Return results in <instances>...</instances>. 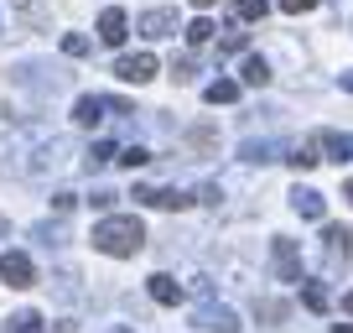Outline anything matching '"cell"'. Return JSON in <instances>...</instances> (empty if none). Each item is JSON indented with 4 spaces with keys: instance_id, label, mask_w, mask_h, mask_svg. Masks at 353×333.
Here are the masks:
<instances>
[{
    "instance_id": "6da1fadb",
    "label": "cell",
    "mask_w": 353,
    "mask_h": 333,
    "mask_svg": "<svg viewBox=\"0 0 353 333\" xmlns=\"http://www.w3.org/2000/svg\"><path fill=\"white\" fill-rule=\"evenodd\" d=\"M141 245H145V224L135 219V213H104V219L94 224V250H104V256H114V260L135 256Z\"/></svg>"
},
{
    "instance_id": "5bb4252c",
    "label": "cell",
    "mask_w": 353,
    "mask_h": 333,
    "mask_svg": "<svg viewBox=\"0 0 353 333\" xmlns=\"http://www.w3.org/2000/svg\"><path fill=\"white\" fill-rule=\"evenodd\" d=\"M104 110H110V99H99V94H88V99H78V104H73V120L94 131V125L104 120Z\"/></svg>"
},
{
    "instance_id": "277c9868",
    "label": "cell",
    "mask_w": 353,
    "mask_h": 333,
    "mask_svg": "<svg viewBox=\"0 0 353 333\" xmlns=\"http://www.w3.org/2000/svg\"><path fill=\"white\" fill-rule=\"evenodd\" d=\"M0 281L26 292V287H37V271H32V260H26L21 250H6V256H0Z\"/></svg>"
},
{
    "instance_id": "603a6c76",
    "label": "cell",
    "mask_w": 353,
    "mask_h": 333,
    "mask_svg": "<svg viewBox=\"0 0 353 333\" xmlns=\"http://www.w3.org/2000/svg\"><path fill=\"white\" fill-rule=\"evenodd\" d=\"M16 11L26 16V26H32V32H42V26H47V11L37 6V0H16Z\"/></svg>"
},
{
    "instance_id": "1f68e13d",
    "label": "cell",
    "mask_w": 353,
    "mask_h": 333,
    "mask_svg": "<svg viewBox=\"0 0 353 333\" xmlns=\"http://www.w3.org/2000/svg\"><path fill=\"white\" fill-rule=\"evenodd\" d=\"M276 6H281V11H286V16H301V11H312L317 0H276Z\"/></svg>"
},
{
    "instance_id": "2e32d148",
    "label": "cell",
    "mask_w": 353,
    "mask_h": 333,
    "mask_svg": "<svg viewBox=\"0 0 353 333\" xmlns=\"http://www.w3.org/2000/svg\"><path fill=\"white\" fill-rule=\"evenodd\" d=\"M151 297L161 302V307H176V302H182V287H176L172 276H151Z\"/></svg>"
},
{
    "instance_id": "d6986e66",
    "label": "cell",
    "mask_w": 353,
    "mask_h": 333,
    "mask_svg": "<svg viewBox=\"0 0 353 333\" xmlns=\"http://www.w3.org/2000/svg\"><path fill=\"white\" fill-rule=\"evenodd\" d=\"M286 162L296 166V172H307V166H317V162H322V156H317V141H312V146H291V156H286Z\"/></svg>"
},
{
    "instance_id": "ac0fdd59",
    "label": "cell",
    "mask_w": 353,
    "mask_h": 333,
    "mask_svg": "<svg viewBox=\"0 0 353 333\" xmlns=\"http://www.w3.org/2000/svg\"><path fill=\"white\" fill-rule=\"evenodd\" d=\"M244 84H250V89H265V84H270V63H265V57H244Z\"/></svg>"
},
{
    "instance_id": "f1b7e54d",
    "label": "cell",
    "mask_w": 353,
    "mask_h": 333,
    "mask_svg": "<svg viewBox=\"0 0 353 333\" xmlns=\"http://www.w3.org/2000/svg\"><path fill=\"white\" fill-rule=\"evenodd\" d=\"M244 47H250V37H244V32H229V37L219 42V53H244Z\"/></svg>"
},
{
    "instance_id": "30bf717a",
    "label": "cell",
    "mask_w": 353,
    "mask_h": 333,
    "mask_svg": "<svg viewBox=\"0 0 353 333\" xmlns=\"http://www.w3.org/2000/svg\"><path fill=\"white\" fill-rule=\"evenodd\" d=\"M198 328H208V333H234L239 328V318H234V307H198Z\"/></svg>"
},
{
    "instance_id": "8992f818",
    "label": "cell",
    "mask_w": 353,
    "mask_h": 333,
    "mask_svg": "<svg viewBox=\"0 0 353 333\" xmlns=\"http://www.w3.org/2000/svg\"><path fill=\"white\" fill-rule=\"evenodd\" d=\"M135 203H145V209H188V193L176 188H145V182H135Z\"/></svg>"
},
{
    "instance_id": "4316f807",
    "label": "cell",
    "mask_w": 353,
    "mask_h": 333,
    "mask_svg": "<svg viewBox=\"0 0 353 333\" xmlns=\"http://www.w3.org/2000/svg\"><path fill=\"white\" fill-rule=\"evenodd\" d=\"M114 156H120V151H114L110 141H99V146H94V151H88V172H94V166H110Z\"/></svg>"
},
{
    "instance_id": "9c48e42d",
    "label": "cell",
    "mask_w": 353,
    "mask_h": 333,
    "mask_svg": "<svg viewBox=\"0 0 353 333\" xmlns=\"http://www.w3.org/2000/svg\"><path fill=\"white\" fill-rule=\"evenodd\" d=\"M125 37H130V21H125L120 6H110V11L99 16V42H104V47H120Z\"/></svg>"
},
{
    "instance_id": "e575fe53",
    "label": "cell",
    "mask_w": 353,
    "mask_h": 333,
    "mask_svg": "<svg viewBox=\"0 0 353 333\" xmlns=\"http://www.w3.org/2000/svg\"><path fill=\"white\" fill-rule=\"evenodd\" d=\"M343 198H348V203H353V178H348V182H343Z\"/></svg>"
},
{
    "instance_id": "ab89813d",
    "label": "cell",
    "mask_w": 353,
    "mask_h": 333,
    "mask_svg": "<svg viewBox=\"0 0 353 333\" xmlns=\"http://www.w3.org/2000/svg\"><path fill=\"white\" fill-rule=\"evenodd\" d=\"M0 37H6V26H0Z\"/></svg>"
},
{
    "instance_id": "4fadbf2b",
    "label": "cell",
    "mask_w": 353,
    "mask_h": 333,
    "mask_svg": "<svg viewBox=\"0 0 353 333\" xmlns=\"http://www.w3.org/2000/svg\"><path fill=\"white\" fill-rule=\"evenodd\" d=\"M291 209H296L301 219H322V213H327V198H322L317 188H296L291 193Z\"/></svg>"
},
{
    "instance_id": "d4e9b609",
    "label": "cell",
    "mask_w": 353,
    "mask_h": 333,
    "mask_svg": "<svg viewBox=\"0 0 353 333\" xmlns=\"http://www.w3.org/2000/svg\"><path fill=\"white\" fill-rule=\"evenodd\" d=\"M6 328H11V333H47V328H42V318H37V312H16V318L6 323Z\"/></svg>"
},
{
    "instance_id": "74e56055",
    "label": "cell",
    "mask_w": 353,
    "mask_h": 333,
    "mask_svg": "<svg viewBox=\"0 0 353 333\" xmlns=\"http://www.w3.org/2000/svg\"><path fill=\"white\" fill-rule=\"evenodd\" d=\"M192 6H198V11H208V6H213V0H192Z\"/></svg>"
},
{
    "instance_id": "7a4b0ae2",
    "label": "cell",
    "mask_w": 353,
    "mask_h": 333,
    "mask_svg": "<svg viewBox=\"0 0 353 333\" xmlns=\"http://www.w3.org/2000/svg\"><path fill=\"white\" fill-rule=\"evenodd\" d=\"M68 78H73V73H63V68H42V63L16 68V84H21V89H32V94H63Z\"/></svg>"
},
{
    "instance_id": "3957f363",
    "label": "cell",
    "mask_w": 353,
    "mask_h": 333,
    "mask_svg": "<svg viewBox=\"0 0 353 333\" xmlns=\"http://www.w3.org/2000/svg\"><path fill=\"white\" fill-rule=\"evenodd\" d=\"M68 156H73V146H68L63 135H52V141H42V146H37V156H32V162L21 166V172H32V178H42V172H57V166H63Z\"/></svg>"
},
{
    "instance_id": "e0dca14e",
    "label": "cell",
    "mask_w": 353,
    "mask_h": 333,
    "mask_svg": "<svg viewBox=\"0 0 353 333\" xmlns=\"http://www.w3.org/2000/svg\"><path fill=\"white\" fill-rule=\"evenodd\" d=\"M203 94H208V104H234L239 99V84H234V78H213Z\"/></svg>"
},
{
    "instance_id": "ffe728a7",
    "label": "cell",
    "mask_w": 353,
    "mask_h": 333,
    "mask_svg": "<svg viewBox=\"0 0 353 333\" xmlns=\"http://www.w3.org/2000/svg\"><path fill=\"white\" fill-rule=\"evenodd\" d=\"M265 11H270V0H234V16H239V21H260Z\"/></svg>"
},
{
    "instance_id": "ba28073f",
    "label": "cell",
    "mask_w": 353,
    "mask_h": 333,
    "mask_svg": "<svg viewBox=\"0 0 353 333\" xmlns=\"http://www.w3.org/2000/svg\"><path fill=\"white\" fill-rule=\"evenodd\" d=\"M135 32L151 37V42L156 37H176V11H161V6H156V11H145L141 21H135Z\"/></svg>"
},
{
    "instance_id": "83f0119b",
    "label": "cell",
    "mask_w": 353,
    "mask_h": 333,
    "mask_svg": "<svg viewBox=\"0 0 353 333\" xmlns=\"http://www.w3.org/2000/svg\"><path fill=\"white\" fill-rule=\"evenodd\" d=\"M63 53H68V57H83V53H88V37H83V32H68V37H63Z\"/></svg>"
},
{
    "instance_id": "5b68a950",
    "label": "cell",
    "mask_w": 353,
    "mask_h": 333,
    "mask_svg": "<svg viewBox=\"0 0 353 333\" xmlns=\"http://www.w3.org/2000/svg\"><path fill=\"white\" fill-rule=\"evenodd\" d=\"M270 266H276L281 281H301V245H296V240H276V250H270Z\"/></svg>"
},
{
    "instance_id": "484cf974",
    "label": "cell",
    "mask_w": 353,
    "mask_h": 333,
    "mask_svg": "<svg viewBox=\"0 0 353 333\" xmlns=\"http://www.w3.org/2000/svg\"><path fill=\"white\" fill-rule=\"evenodd\" d=\"M182 37H188L192 47H203V42L213 37V21H203V16H198V21H188V26H182Z\"/></svg>"
},
{
    "instance_id": "9a60e30c",
    "label": "cell",
    "mask_w": 353,
    "mask_h": 333,
    "mask_svg": "<svg viewBox=\"0 0 353 333\" xmlns=\"http://www.w3.org/2000/svg\"><path fill=\"white\" fill-rule=\"evenodd\" d=\"M301 302H307L312 312H327L332 307V292L322 287V281H301Z\"/></svg>"
},
{
    "instance_id": "8d00e7d4",
    "label": "cell",
    "mask_w": 353,
    "mask_h": 333,
    "mask_svg": "<svg viewBox=\"0 0 353 333\" xmlns=\"http://www.w3.org/2000/svg\"><path fill=\"white\" fill-rule=\"evenodd\" d=\"M110 333H135V328H130V323H120V328H110Z\"/></svg>"
},
{
    "instance_id": "4dcf8cb0",
    "label": "cell",
    "mask_w": 353,
    "mask_h": 333,
    "mask_svg": "<svg viewBox=\"0 0 353 333\" xmlns=\"http://www.w3.org/2000/svg\"><path fill=\"white\" fill-rule=\"evenodd\" d=\"M37 240H42L47 250H57V245H63V229H52V224H42V229H37Z\"/></svg>"
},
{
    "instance_id": "d6a6232c",
    "label": "cell",
    "mask_w": 353,
    "mask_h": 333,
    "mask_svg": "<svg viewBox=\"0 0 353 333\" xmlns=\"http://www.w3.org/2000/svg\"><path fill=\"white\" fill-rule=\"evenodd\" d=\"M343 89H348V94H353V68H348V73H343Z\"/></svg>"
},
{
    "instance_id": "7c38bea8",
    "label": "cell",
    "mask_w": 353,
    "mask_h": 333,
    "mask_svg": "<svg viewBox=\"0 0 353 333\" xmlns=\"http://www.w3.org/2000/svg\"><path fill=\"white\" fill-rule=\"evenodd\" d=\"M322 240H327V260H332V266L353 256V234L343 229V224H327V229H322Z\"/></svg>"
},
{
    "instance_id": "44dd1931",
    "label": "cell",
    "mask_w": 353,
    "mask_h": 333,
    "mask_svg": "<svg viewBox=\"0 0 353 333\" xmlns=\"http://www.w3.org/2000/svg\"><path fill=\"white\" fill-rule=\"evenodd\" d=\"M166 73H172V84H192V78H198V63H192V57H172Z\"/></svg>"
},
{
    "instance_id": "f35d334b",
    "label": "cell",
    "mask_w": 353,
    "mask_h": 333,
    "mask_svg": "<svg viewBox=\"0 0 353 333\" xmlns=\"http://www.w3.org/2000/svg\"><path fill=\"white\" fill-rule=\"evenodd\" d=\"M0 234H11V224H6V219H0Z\"/></svg>"
},
{
    "instance_id": "7402d4cb",
    "label": "cell",
    "mask_w": 353,
    "mask_h": 333,
    "mask_svg": "<svg viewBox=\"0 0 353 333\" xmlns=\"http://www.w3.org/2000/svg\"><path fill=\"white\" fill-rule=\"evenodd\" d=\"M244 162H276V141H244Z\"/></svg>"
},
{
    "instance_id": "cb8c5ba5",
    "label": "cell",
    "mask_w": 353,
    "mask_h": 333,
    "mask_svg": "<svg viewBox=\"0 0 353 333\" xmlns=\"http://www.w3.org/2000/svg\"><path fill=\"white\" fill-rule=\"evenodd\" d=\"M114 162H120V166H130V172H141V166L151 162V151H145V146H125V151L114 156Z\"/></svg>"
},
{
    "instance_id": "52a82bcc",
    "label": "cell",
    "mask_w": 353,
    "mask_h": 333,
    "mask_svg": "<svg viewBox=\"0 0 353 333\" xmlns=\"http://www.w3.org/2000/svg\"><path fill=\"white\" fill-rule=\"evenodd\" d=\"M114 78H125V84H145V78H156V57L151 53H130L114 63Z\"/></svg>"
},
{
    "instance_id": "8fae6325",
    "label": "cell",
    "mask_w": 353,
    "mask_h": 333,
    "mask_svg": "<svg viewBox=\"0 0 353 333\" xmlns=\"http://www.w3.org/2000/svg\"><path fill=\"white\" fill-rule=\"evenodd\" d=\"M317 146L332 156V162H353V131H322Z\"/></svg>"
},
{
    "instance_id": "d590c367",
    "label": "cell",
    "mask_w": 353,
    "mask_h": 333,
    "mask_svg": "<svg viewBox=\"0 0 353 333\" xmlns=\"http://www.w3.org/2000/svg\"><path fill=\"white\" fill-rule=\"evenodd\" d=\"M343 312H353V292H348V297H343Z\"/></svg>"
},
{
    "instance_id": "836d02e7",
    "label": "cell",
    "mask_w": 353,
    "mask_h": 333,
    "mask_svg": "<svg viewBox=\"0 0 353 333\" xmlns=\"http://www.w3.org/2000/svg\"><path fill=\"white\" fill-rule=\"evenodd\" d=\"M332 333H353V323H332Z\"/></svg>"
},
{
    "instance_id": "f546056e",
    "label": "cell",
    "mask_w": 353,
    "mask_h": 333,
    "mask_svg": "<svg viewBox=\"0 0 353 333\" xmlns=\"http://www.w3.org/2000/svg\"><path fill=\"white\" fill-rule=\"evenodd\" d=\"M114 198H120V193H114V188H99V193H94V198H88V203H94V209H104V213H110V209H114Z\"/></svg>"
}]
</instances>
